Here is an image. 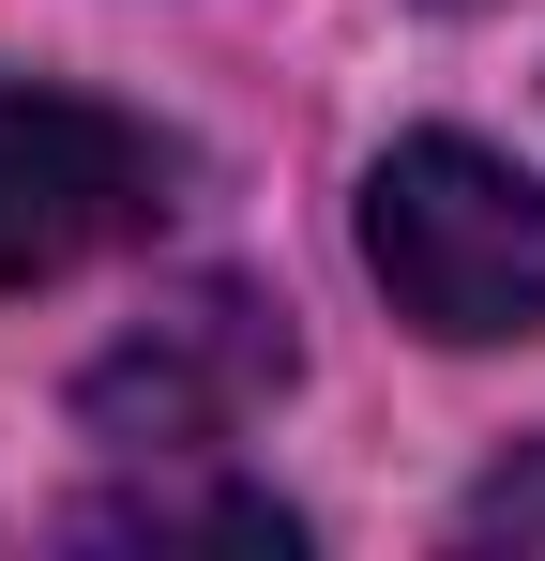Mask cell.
<instances>
[{
  "instance_id": "obj_1",
  "label": "cell",
  "mask_w": 545,
  "mask_h": 561,
  "mask_svg": "<svg viewBox=\"0 0 545 561\" xmlns=\"http://www.w3.org/2000/svg\"><path fill=\"white\" fill-rule=\"evenodd\" d=\"M363 274L394 288L409 334L500 350L545 319V183L485 137H394L363 168Z\"/></svg>"
},
{
  "instance_id": "obj_2",
  "label": "cell",
  "mask_w": 545,
  "mask_h": 561,
  "mask_svg": "<svg viewBox=\"0 0 545 561\" xmlns=\"http://www.w3.org/2000/svg\"><path fill=\"white\" fill-rule=\"evenodd\" d=\"M288 304L272 288H243V274H197V288H167L121 350H91V379H77V425L91 440H121V456H212V440H243L272 394H288Z\"/></svg>"
},
{
  "instance_id": "obj_3",
  "label": "cell",
  "mask_w": 545,
  "mask_h": 561,
  "mask_svg": "<svg viewBox=\"0 0 545 561\" xmlns=\"http://www.w3.org/2000/svg\"><path fill=\"white\" fill-rule=\"evenodd\" d=\"M167 137L121 122L91 92H46V77H0V288H61L121 243H152L167 213Z\"/></svg>"
},
{
  "instance_id": "obj_4",
  "label": "cell",
  "mask_w": 545,
  "mask_h": 561,
  "mask_svg": "<svg viewBox=\"0 0 545 561\" xmlns=\"http://www.w3.org/2000/svg\"><path fill=\"white\" fill-rule=\"evenodd\" d=\"M91 547H303V516L258 485H137V501H91Z\"/></svg>"
},
{
  "instance_id": "obj_5",
  "label": "cell",
  "mask_w": 545,
  "mask_h": 561,
  "mask_svg": "<svg viewBox=\"0 0 545 561\" xmlns=\"http://www.w3.org/2000/svg\"><path fill=\"white\" fill-rule=\"evenodd\" d=\"M454 547H545V440H531V456H500L469 501H454Z\"/></svg>"
}]
</instances>
